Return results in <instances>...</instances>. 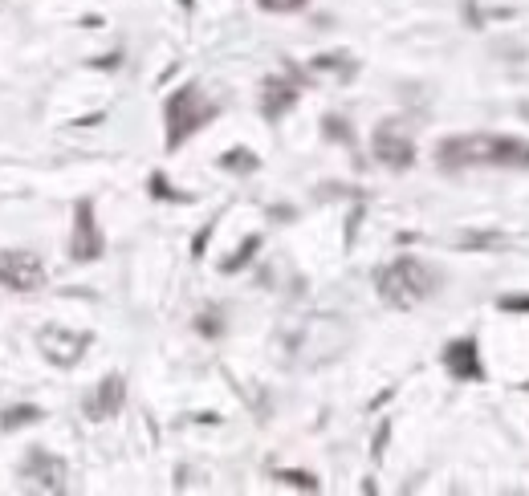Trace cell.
<instances>
[{"label":"cell","instance_id":"9c48e42d","mask_svg":"<svg viewBox=\"0 0 529 496\" xmlns=\"http://www.w3.org/2000/svg\"><path fill=\"white\" fill-rule=\"evenodd\" d=\"M444 366H448V375L452 379H460V383H481V354H477V342H468V338H460V342H452L448 350H444Z\"/></svg>","mask_w":529,"mask_h":496},{"label":"cell","instance_id":"2e32d148","mask_svg":"<svg viewBox=\"0 0 529 496\" xmlns=\"http://www.w3.org/2000/svg\"><path fill=\"white\" fill-rule=\"evenodd\" d=\"M257 244H261V240H257V236H253V240H249V244H245V248H241V257H232V261H224V269H228V273H232V269H237V265H245V261H249V257H253V248H257Z\"/></svg>","mask_w":529,"mask_h":496},{"label":"cell","instance_id":"6da1fadb","mask_svg":"<svg viewBox=\"0 0 529 496\" xmlns=\"http://www.w3.org/2000/svg\"><path fill=\"white\" fill-rule=\"evenodd\" d=\"M436 167L440 171H464V167H529V143L517 135H448L436 143Z\"/></svg>","mask_w":529,"mask_h":496},{"label":"cell","instance_id":"30bf717a","mask_svg":"<svg viewBox=\"0 0 529 496\" xmlns=\"http://www.w3.org/2000/svg\"><path fill=\"white\" fill-rule=\"evenodd\" d=\"M123 403H127V383L119 375H106L98 383V391L86 399V411H90V419H110L123 411Z\"/></svg>","mask_w":529,"mask_h":496},{"label":"cell","instance_id":"3957f363","mask_svg":"<svg viewBox=\"0 0 529 496\" xmlns=\"http://www.w3.org/2000/svg\"><path fill=\"white\" fill-rule=\"evenodd\" d=\"M212 118H216V102H208L200 86L175 90L171 102H167V147L188 143L200 127H208Z\"/></svg>","mask_w":529,"mask_h":496},{"label":"cell","instance_id":"e0dca14e","mask_svg":"<svg viewBox=\"0 0 529 496\" xmlns=\"http://www.w3.org/2000/svg\"><path fill=\"white\" fill-rule=\"evenodd\" d=\"M501 309H513V314H529V297H501Z\"/></svg>","mask_w":529,"mask_h":496},{"label":"cell","instance_id":"8992f818","mask_svg":"<svg viewBox=\"0 0 529 496\" xmlns=\"http://www.w3.org/2000/svg\"><path fill=\"white\" fill-rule=\"evenodd\" d=\"M21 480L33 492H66V464L45 448H33L21 464Z\"/></svg>","mask_w":529,"mask_h":496},{"label":"cell","instance_id":"52a82bcc","mask_svg":"<svg viewBox=\"0 0 529 496\" xmlns=\"http://www.w3.org/2000/svg\"><path fill=\"white\" fill-rule=\"evenodd\" d=\"M37 342H41V354H45L49 362L74 366V362L86 354L90 334H74V330H62V326H45V330L37 334Z\"/></svg>","mask_w":529,"mask_h":496},{"label":"cell","instance_id":"ba28073f","mask_svg":"<svg viewBox=\"0 0 529 496\" xmlns=\"http://www.w3.org/2000/svg\"><path fill=\"white\" fill-rule=\"evenodd\" d=\"M102 232H98V220H94V204L82 200L74 208V261H98L102 257Z\"/></svg>","mask_w":529,"mask_h":496},{"label":"cell","instance_id":"4fadbf2b","mask_svg":"<svg viewBox=\"0 0 529 496\" xmlns=\"http://www.w3.org/2000/svg\"><path fill=\"white\" fill-rule=\"evenodd\" d=\"M302 5H310V0H261V9L269 13H298Z\"/></svg>","mask_w":529,"mask_h":496},{"label":"cell","instance_id":"9a60e30c","mask_svg":"<svg viewBox=\"0 0 529 496\" xmlns=\"http://www.w3.org/2000/svg\"><path fill=\"white\" fill-rule=\"evenodd\" d=\"M281 480H289V484H298V488H318V480L314 476H306V472H281Z\"/></svg>","mask_w":529,"mask_h":496},{"label":"cell","instance_id":"7c38bea8","mask_svg":"<svg viewBox=\"0 0 529 496\" xmlns=\"http://www.w3.org/2000/svg\"><path fill=\"white\" fill-rule=\"evenodd\" d=\"M37 419H41V407L21 403V407H9L5 415H0V427H5V431H17V427H29V423H37Z\"/></svg>","mask_w":529,"mask_h":496},{"label":"cell","instance_id":"5b68a950","mask_svg":"<svg viewBox=\"0 0 529 496\" xmlns=\"http://www.w3.org/2000/svg\"><path fill=\"white\" fill-rule=\"evenodd\" d=\"M371 143H375V159H379L383 167H391V171H403V167L416 163V143H411V135L403 131L399 118L379 122Z\"/></svg>","mask_w":529,"mask_h":496},{"label":"cell","instance_id":"277c9868","mask_svg":"<svg viewBox=\"0 0 529 496\" xmlns=\"http://www.w3.org/2000/svg\"><path fill=\"white\" fill-rule=\"evenodd\" d=\"M0 285L13 293H37L45 285V261L33 248H5L0 253Z\"/></svg>","mask_w":529,"mask_h":496},{"label":"cell","instance_id":"5bb4252c","mask_svg":"<svg viewBox=\"0 0 529 496\" xmlns=\"http://www.w3.org/2000/svg\"><path fill=\"white\" fill-rule=\"evenodd\" d=\"M224 167H257V159H253L249 151H228V159H224Z\"/></svg>","mask_w":529,"mask_h":496},{"label":"cell","instance_id":"ac0fdd59","mask_svg":"<svg viewBox=\"0 0 529 496\" xmlns=\"http://www.w3.org/2000/svg\"><path fill=\"white\" fill-rule=\"evenodd\" d=\"M525 387H529V383H525Z\"/></svg>","mask_w":529,"mask_h":496},{"label":"cell","instance_id":"7a4b0ae2","mask_svg":"<svg viewBox=\"0 0 529 496\" xmlns=\"http://www.w3.org/2000/svg\"><path fill=\"white\" fill-rule=\"evenodd\" d=\"M375 285H379V297L387 305H395V309H416V305H424L440 289V277L420 257H399V261H391L375 277Z\"/></svg>","mask_w":529,"mask_h":496},{"label":"cell","instance_id":"8fae6325","mask_svg":"<svg viewBox=\"0 0 529 496\" xmlns=\"http://www.w3.org/2000/svg\"><path fill=\"white\" fill-rule=\"evenodd\" d=\"M298 94H302V90L293 86V82H281V78H273V82L265 86V102H261V106H265V118H281V114H285L293 102H298Z\"/></svg>","mask_w":529,"mask_h":496}]
</instances>
